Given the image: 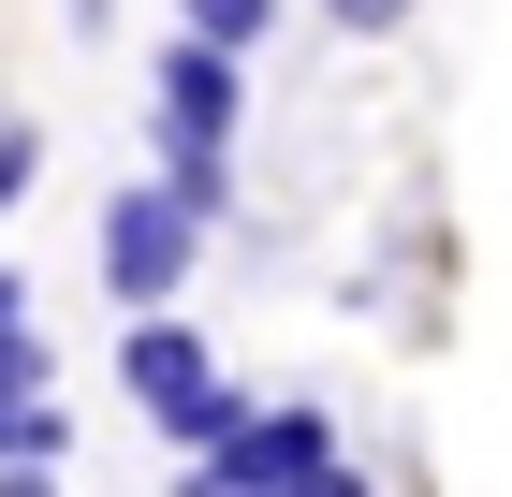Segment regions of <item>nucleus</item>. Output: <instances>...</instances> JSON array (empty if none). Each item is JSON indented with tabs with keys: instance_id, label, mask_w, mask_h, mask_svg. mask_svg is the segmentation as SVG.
I'll return each instance as SVG.
<instances>
[{
	"instance_id": "nucleus-1",
	"label": "nucleus",
	"mask_w": 512,
	"mask_h": 497,
	"mask_svg": "<svg viewBox=\"0 0 512 497\" xmlns=\"http://www.w3.org/2000/svg\"><path fill=\"white\" fill-rule=\"evenodd\" d=\"M235 117H249V44L176 30L147 59V161L205 205V220H235Z\"/></svg>"
},
{
	"instance_id": "nucleus-2",
	"label": "nucleus",
	"mask_w": 512,
	"mask_h": 497,
	"mask_svg": "<svg viewBox=\"0 0 512 497\" xmlns=\"http://www.w3.org/2000/svg\"><path fill=\"white\" fill-rule=\"evenodd\" d=\"M176 497H366V468H352V439H337V410L249 395V424L220 439V454H191Z\"/></svg>"
},
{
	"instance_id": "nucleus-3",
	"label": "nucleus",
	"mask_w": 512,
	"mask_h": 497,
	"mask_svg": "<svg viewBox=\"0 0 512 497\" xmlns=\"http://www.w3.org/2000/svg\"><path fill=\"white\" fill-rule=\"evenodd\" d=\"M118 395L147 410V439H176V454H220L249 424V395L220 381V351L191 337V322H161V307H132V337H118Z\"/></svg>"
},
{
	"instance_id": "nucleus-4",
	"label": "nucleus",
	"mask_w": 512,
	"mask_h": 497,
	"mask_svg": "<svg viewBox=\"0 0 512 497\" xmlns=\"http://www.w3.org/2000/svg\"><path fill=\"white\" fill-rule=\"evenodd\" d=\"M205 205L176 191V176H118L103 191V234H88V264H103V307H176L191 293V264H205Z\"/></svg>"
},
{
	"instance_id": "nucleus-5",
	"label": "nucleus",
	"mask_w": 512,
	"mask_h": 497,
	"mask_svg": "<svg viewBox=\"0 0 512 497\" xmlns=\"http://www.w3.org/2000/svg\"><path fill=\"white\" fill-rule=\"evenodd\" d=\"M59 454H74L59 381H0V468H59Z\"/></svg>"
},
{
	"instance_id": "nucleus-6",
	"label": "nucleus",
	"mask_w": 512,
	"mask_h": 497,
	"mask_svg": "<svg viewBox=\"0 0 512 497\" xmlns=\"http://www.w3.org/2000/svg\"><path fill=\"white\" fill-rule=\"evenodd\" d=\"M176 30H205V44H264L278 0H176Z\"/></svg>"
},
{
	"instance_id": "nucleus-7",
	"label": "nucleus",
	"mask_w": 512,
	"mask_h": 497,
	"mask_svg": "<svg viewBox=\"0 0 512 497\" xmlns=\"http://www.w3.org/2000/svg\"><path fill=\"white\" fill-rule=\"evenodd\" d=\"M30 176H44V132H30V117H0V220L30 205Z\"/></svg>"
},
{
	"instance_id": "nucleus-8",
	"label": "nucleus",
	"mask_w": 512,
	"mask_h": 497,
	"mask_svg": "<svg viewBox=\"0 0 512 497\" xmlns=\"http://www.w3.org/2000/svg\"><path fill=\"white\" fill-rule=\"evenodd\" d=\"M15 337H30V278L0 264V351H15Z\"/></svg>"
},
{
	"instance_id": "nucleus-9",
	"label": "nucleus",
	"mask_w": 512,
	"mask_h": 497,
	"mask_svg": "<svg viewBox=\"0 0 512 497\" xmlns=\"http://www.w3.org/2000/svg\"><path fill=\"white\" fill-rule=\"evenodd\" d=\"M0 497H59V468H0Z\"/></svg>"
}]
</instances>
